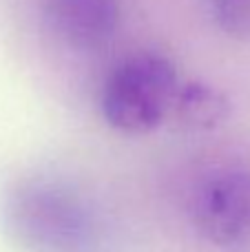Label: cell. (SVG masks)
<instances>
[{"mask_svg":"<svg viewBox=\"0 0 250 252\" xmlns=\"http://www.w3.org/2000/svg\"><path fill=\"white\" fill-rule=\"evenodd\" d=\"M0 221L22 252H100L97 210L71 186L44 177L20 179L0 201Z\"/></svg>","mask_w":250,"mask_h":252,"instance_id":"obj_1","label":"cell"},{"mask_svg":"<svg viewBox=\"0 0 250 252\" xmlns=\"http://www.w3.org/2000/svg\"><path fill=\"white\" fill-rule=\"evenodd\" d=\"M180 80L177 69L157 51L124 58L102 87L100 106L115 130L142 135L157 128L171 115Z\"/></svg>","mask_w":250,"mask_h":252,"instance_id":"obj_2","label":"cell"},{"mask_svg":"<svg viewBox=\"0 0 250 252\" xmlns=\"http://www.w3.org/2000/svg\"><path fill=\"white\" fill-rule=\"evenodd\" d=\"M188 215L221 252H250V168H221L197 184Z\"/></svg>","mask_w":250,"mask_h":252,"instance_id":"obj_3","label":"cell"},{"mask_svg":"<svg viewBox=\"0 0 250 252\" xmlns=\"http://www.w3.org/2000/svg\"><path fill=\"white\" fill-rule=\"evenodd\" d=\"M53 33L73 49H97L113 38L120 22L118 0H47Z\"/></svg>","mask_w":250,"mask_h":252,"instance_id":"obj_4","label":"cell"},{"mask_svg":"<svg viewBox=\"0 0 250 252\" xmlns=\"http://www.w3.org/2000/svg\"><path fill=\"white\" fill-rule=\"evenodd\" d=\"M230 100L221 89L206 82L180 84L171 115L186 128L193 130H213L228 120Z\"/></svg>","mask_w":250,"mask_h":252,"instance_id":"obj_5","label":"cell"},{"mask_svg":"<svg viewBox=\"0 0 250 252\" xmlns=\"http://www.w3.org/2000/svg\"><path fill=\"white\" fill-rule=\"evenodd\" d=\"M211 11L224 33L250 40V0H211Z\"/></svg>","mask_w":250,"mask_h":252,"instance_id":"obj_6","label":"cell"}]
</instances>
